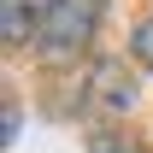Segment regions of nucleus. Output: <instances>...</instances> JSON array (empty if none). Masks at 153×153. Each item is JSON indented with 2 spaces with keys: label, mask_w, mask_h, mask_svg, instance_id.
Instances as JSON below:
<instances>
[{
  "label": "nucleus",
  "mask_w": 153,
  "mask_h": 153,
  "mask_svg": "<svg viewBox=\"0 0 153 153\" xmlns=\"http://www.w3.org/2000/svg\"><path fill=\"white\" fill-rule=\"evenodd\" d=\"M88 153H141V141L124 135V130H94L88 135Z\"/></svg>",
  "instance_id": "4"
},
{
  "label": "nucleus",
  "mask_w": 153,
  "mask_h": 153,
  "mask_svg": "<svg viewBox=\"0 0 153 153\" xmlns=\"http://www.w3.org/2000/svg\"><path fill=\"white\" fill-rule=\"evenodd\" d=\"M130 53H135V65H147V71H153V12L130 30Z\"/></svg>",
  "instance_id": "5"
},
{
  "label": "nucleus",
  "mask_w": 153,
  "mask_h": 153,
  "mask_svg": "<svg viewBox=\"0 0 153 153\" xmlns=\"http://www.w3.org/2000/svg\"><path fill=\"white\" fill-rule=\"evenodd\" d=\"M47 6L53 0H0V36H6V47H36Z\"/></svg>",
  "instance_id": "2"
},
{
  "label": "nucleus",
  "mask_w": 153,
  "mask_h": 153,
  "mask_svg": "<svg viewBox=\"0 0 153 153\" xmlns=\"http://www.w3.org/2000/svg\"><path fill=\"white\" fill-rule=\"evenodd\" d=\"M94 88H100L94 106H106V112H130V106H135V88L124 82L118 65H100V71H94Z\"/></svg>",
  "instance_id": "3"
},
{
  "label": "nucleus",
  "mask_w": 153,
  "mask_h": 153,
  "mask_svg": "<svg viewBox=\"0 0 153 153\" xmlns=\"http://www.w3.org/2000/svg\"><path fill=\"white\" fill-rule=\"evenodd\" d=\"M100 18H106V0H53L47 18H41V36H36V53L41 59H71L94 41Z\"/></svg>",
  "instance_id": "1"
}]
</instances>
